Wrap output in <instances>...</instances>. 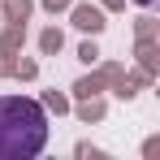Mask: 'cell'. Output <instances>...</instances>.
I'll list each match as a JSON object with an SVG mask.
<instances>
[{"label":"cell","instance_id":"obj_1","mask_svg":"<svg viewBox=\"0 0 160 160\" xmlns=\"http://www.w3.org/2000/svg\"><path fill=\"white\" fill-rule=\"evenodd\" d=\"M48 143V112L39 100L0 95V160H30Z\"/></svg>","mask_w":160,"mask_h":160}]
</instances>
